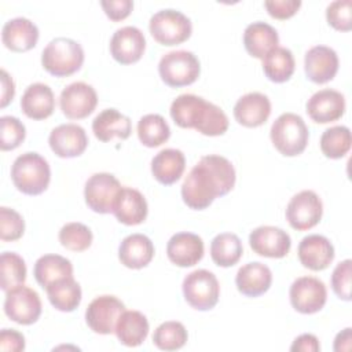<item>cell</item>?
<instances>
[{
    "mask_svg": "<svg viewBox=\"0 0 352 352\" xmlns=\"http://www.w3.org/2000/svg\"><path fill=\"white\" fill-rule=\"evenodd\" d=\"M235 177L234 165L226 157L204 155L186 176L182 198L191 209H206L217 197L227 195L234 188Z\"/></svg>",
    "mask_w": 352,
    "mask_h": 352,
    "instance_id": "6da1fadb",
    "label": "cell"
},
{
    "mask_svg": "<svg viewBox=\"0 0 352 352\" xmlns=\"http://www.w3.org/2000/svg\"><path fill=\"white\" fill-rule=\"evenodd\" d=\"M169 111L176 125L195 129L205 136H220L228 129L227 114L219 106L192 94L179 95Z\"/></svg>",
    "mask_w": 352,
    "mask_h": 352,
    "instance_id": "7a4b0ae2",
    "label": "cell"
},
{
    "mask_svg": "<svg viewBox=\"0 0 352 352\" xmlns=\"http://www.w3.org/2000/svg\"><path fill=\"white\" fill-rule=\"evenodd\" d=\"M11 180L18 191L26 195L43 194L51 180V169L45 158L37 153H23L11 166Z\"/></svg>",
    "mask_w": 352,
    "mask_h": 352,
    "instance_id": "3957f363",
    "label": "cell"
},
{
    "mask_svg": "<svg viewBox=\"0 0 352 352\" xmlns=\"http://www.w3.org/2000/svg\"><path fill=\"white\" fill-rule=\"evenodd\" d=\"M84 63L82 47L67 37L51 40L41 54L43 67L55 77H67L81 69Z\"/></svg>",
    "mask_w": 352,
    "mask_h": 352,
    "instance_id": "277c9868",
    "label": "cell"
},
{
    "mask_svg": "<svg viewBox=\"0 0 352 352\" xmlns=\"http://www.w3.org/2000/svg\"><path fill=\"white\" fill-rule=\"evenodd\" d=\"M270 138L282 155L296 157L305 150L309 132L302 117L294 113H283L271 125Z\"/></svg>",
    "mask_w": 352,
    "mask_h": 352,
    "instance_id": "5b68a950",
    "label": "cell"
},
{
    "mask_svg": "<svg viewBox=\"0 0 352 352\" xmlns=\"http://www.w3.org/2000/svg\"><path fill=\"white\" fill-rule=\"evenodd\" d=\"M158 73L161 80L172 88L191 85L201 73L198 58L186 50L170 51L160 59Z\"/></svg>",
    "mask_w": 352,
    "mask_h": 352,
    "instance_id": "8992f818",
    "label": "cell"
},
{
    "mask_svg": "<svg viewBox=\"0 0 352 352\" xmlns=\"http://www.w3.org/2000/svg\"><path fill=\"white\" fill-rule=\"evenodd\" d=\"M153 38L162 45H177L190 38L192 33L191 21L180 11L166 8L155 12L148 22Z\"/></svg>",
    "mask_w": 352,
    "mask_h": 352,
    "instance_id": "52a82bcc",
    "label": "cell"
},
{
    "mask_svg": "<svg viewBox=\"0 0 352 352\" xmlns=\"http://www.w3.org/2000/svg\"><path fill=\"white\" fill-rule=\"evenodd\" d=\"M183 296L187 304L198 311L214 308L220 296L216 275L208 270H195L183 279Z\"/></svg>",
    "mask_w": 352,
    "mask_h": 352,
    "instance_id": "ba28073f",
    "label": "cell"
},
{
    "mask_svg": "<svg viewBox=\"0 0 352 352\" xmlns=\"http://www.w3.org/2000/svg\"><path fill=\"white\" fill-rule=\"evenodd\" d=\"M4 312L15 323L29 326L38 320L41 315V300L36 290L19 285L6 292Z\"/></svg>",
    "mask_w": 352,
    "mask_h": 352,
    "instance_id": "9c48e42d",
    "label": "cell"
},
{
    "mask_svg": "<svg viewBox=\"0 0 352 352\" xmlns=\"http://www.w3.org/2000/svg\"><path fill=\"white\" fill-rule=\"evenodd\" d=\"M121 188L122 186L114 175L107 172L94 173L84 187L85 204L96 213H113V208Z\"/></svg>",
    "mask_w": 352,
    "mask_h": 352,
    "instance_id": "30bf717a",
    "label": "cell"
},
{
    "mask_svg": "<svg viewBox=\"0 0 352 352\" xmlns=\"http://www.w3.org/2000/svg\"><path fill=\"white\" fill-rule=\"evenodd\" d=\"M323 213L319 195L312 190H302L292 197L286 206V220L297 231H307L315 227Z\"/></svg>",
    "mask_w": 352,
    "mask_h": 352,
    "instance_id": "8fae6325",
    "label": "cell"
},
{
    "mask_svg": "<svg viewBox=\"0 0 352 352\" xmlns=\"http://www.w3.org/2000/svg\"><path fill=\"white\" fill-rule=\"evenodd\" d=\"M292 307L305 315L319 312L327 300V290L324 283L315 276L297 278L289 290Z\"/></svg>",
    "mask_w": 352,
    "mask_h": 352,
    "instance_id": "7c38bea8",
    "label": "cell"
},
{
    "mask_svg": "<svg viewBox=\"0 0 352 352\" xmlns=\"http://www.w3.org/2000/svg\"><path fill=\"white\" fill-rule=\"evenodd\" d=\"M124 311L125 305L121 300L116 296L103 294L89 302L85 311V322L94 333L111 334Z\"/></svg>",
    "mask_w": 352,
    "mask_h": 352,
    "instance_id": "4fadbf2b",
    "label": "cell"
},
{
    "mask_svg": "<svg viewBox=\"0 0 352 352\" xmlns=\"http://www.w3.org/2000/svg\"><path fill=\"white\" fill-rule=\"evenodd\" d=\"M98 95L92 85L76 81L65 87L59 96V106L69 120H82L94 113Z\"/></svg>",
    "mask_w": 352,
    "mask_h": 352,
    "instance_id": "5bb4252c",
    "label": "cell"
},
{
    "mask_svg": "<svg viewBox=\"0 0 352 352\" xmlns=\"http://www.w3.org/2000/svg\"><path fill=\"white\" fill-rule=\"evenodd\" d=\"M146 50L143 32L136 26H124L113 33L110 54L121 65H132L140 60Z\"/></svg>",
    "mask_w": 352,
    "mask_h": 352,
    "instance_id": "9a60e30c",
    "label": "cell"
},
{
    "mask_svg": "<svg viewBox=\"0 0 352 352\" xmlns=\"http://www.w3.org/2000/svg\"><path fill=\"white\" fill-rule=\"evenodd\" d=\"M249 245L258 256L282 258L289 253L292 239L290 235L279 227L261 226L250 232Z\"/></svg>",
    "mask_w": 352,
    "mask_h": 352,
    "instance_id": "2e32d148",
    "label": "cell"
},
{
    "mask_svg": "<svg viewBox=\"0 0 352 352\" xmlns=\"http://www.w3.org/2000/svg\"><path fill=\"white\" fill-rule=\"evenodd\" d=\"M51 150L60 158L81 155L88 146V136L82 126L77 124H60L48 136Z\"/></svg>",
    "mask_w": 352,
    "mask_h": 352,
    "instance_id": "e0dca14e",
    "label": "cell"
},
{
    "mask_svg": "<svg viewBox=\"0 0 352 352\" xmlns=\"http://www.w3.org/2000/svg\"><path fill=\"white\" fill-rule=\"evenodd\" d=\"M304 70L307 77L315 84L331 81L338 72L337 52L327 45H315L305 52Z\"/></svg>",
    "mask_w": 352,
    "mask_h": 352,
    "instance_id": "ac0fdd59",
    "label": "cell"
},
{
    "mask_svg": "<svg viewBox=\"0 0 352 352\" xmlns=\"http://www.w3.org/2000/svg\"><path fill=\"white\" fill-rule=\"evenodd\" d=\"M309 118L318 124L337 121L345 113V98L336 89H320L315 92L305 104Z\"/></svg>",
    "mask_w": 352,
    "mask_h": 352,
    "instance_id": "d6986e66",
    "label": "cell"
},
{
    "mask_svg": "<svg viewBox=\"0 0 352 352\" xmlns=\"http://www.w3.org/2000/svg\"><path fill=\"white\" fill-rule=\"evenodd\" d=\"M166 256L177 267H192L204 257V241L192 232H177L166 243Z\"/></svg>",
    "mask_w": 352,
    "mask_h": 352,
    "instance_id": "ffe728a7",
    "label": "cell"
},
{
    "mask_svg": "<svg viewBox=\"0 0 352 352\" xmlns=\"http://www.w3.org/2000/svg\"><path fill=\"white\" fill-rule=\"evenodd\" d=\"M300 263L311 271H323L334 260V246L319 234H311L301 239L298 249Z\"/></svg>",
    "mask_w": 352,
    "mask_h": 352,
    "instance_id": "44dd1931",
    "label": "cell"
},
{
    "mask_svg": "<svg viewBox=\"0 0 352 352\" xmlns=\"http://www.w3.org/2000/svg\"><path fill=\"white\" fill-rule=\"evenodd\" d=\"M271 114V102L261 92H249L241 96L234 106V117L246 128L263 125Z\"/></svg>",
    "mask_w": 352,
    "mask_h": 352,
    "instance_id": "7402d4cb",
    "label": "cell"
},
{
    "mask_svg": "<svg viewBox=\"0 0 352 352\" xmlns=\"http://www.w3.org/2000/svg\"><path fill=\"white\" fill-rule=\"evenodd\" d=\"M37 40L38 29L28 18H12L3 25L1 41L12 52H26L36 47Z\"/></svg>",
    "mask_w": 352,
    "mask_h": 352,
    "instance_id": "603a6c76",
    "label": "cell"
},
{
    "mask_svg": "<svg viewBox=\"0 0 352 352\" xmlns=\"http://www.w3.org/2000/svg\"><path fill=\"white\" fill-rule=\"evenodd\" d=\"M147 212V201L140 191L132 187H122L120 190L113 208V213L120 223L138 226L146 220Z\"/></svg>",
    "mask_w": 352,
    "mask_h": 352,
    "instance_id": "cb8c5ba5",
    "label": "cell"
},
{
    "mask_svg": "<svg viewBox=\"0 0 352 352\" xmlns=\"http://www.w3.org/2000/svg\"><path fill=\"white\" fill-rule=\"evenodd\" d=\"M272 283L271 270L258 261L242 265L235 276V285L241 294L246 297H258L264 294Z\"/></svg>",
    "mask_w": 352,
    "mask_h": 352,
    "instance_id": "d4e9b609",
    "label": "cell"
},
{
    "mask_svg": "<svg viewBox=\"0 0 352 352\" xmlns=\"http://www.w3.org/2000/svg\"><path fill=\"white\" fill-rule=\"evenodd\" d=\"M92 132L95 138L103 143L114 138L125 140L132 132V124L129 117L120 113L117 109H104L94 118Z\"/></svg>",
    "mask_w": 352,
    "mask_h": 352,
    "instance_id": "484cf974",
    "label": "cell"
},
{
    "mask_svg": "<svg viewBox=\"0 0 352 352\" xmlns=\"http://www.w3.org/2000/svg\"><path fill=\"white\" fill-rule=\"evenodd\" d=\"M154 257V245L143 234H131L125 236L118 246V258L122 265L132 270H140L150 264Z\"/></svg>",
    "mask_w": 352,
    "mask_h": 352,
    "instance_id": "4316f807",
    "label": "cell"
},
{
    "mask_svg": "<svg viewBox=\"0 0 352 352\" xmlns=\"http://www.w3.org/2000/svg\"><path fill=\"white\" fill-rule=\"evenodd\" d=\"M21 109L32 120H45L55 110V96L52 89L43 82L30 84L21 99Z\"/></svg>",
    "mask_w": 352,
    "mask_h": 352,
    "instance_id": "83f0119b",
    "label": "cell"
},
{
    "mask_svg": "<svg viewBox=\"0 0 352 352\" xmlns=\"http://www.w3.org/2000/svg\"><path fill=\"white\" fill-rule=\"evenodd\" d=\"M186 169V157L177 148H164L151 160L154 179L165 186L176 183Z\"/></svg>",
    "mask_w": 352,
    "mask_h": 352,
    "instance_id": "f1b7e54d",
    "label": "cell"
},
{
    "mask_svg": "<svg viewBox=\"0 0 352 352\" xmlns=\"http://www.w3.org/2000/svg\"><path fill=\"white\" fill-rule=\"evenodd\" d=\"M279 44V36L275 28L257 21L246 26L243 32V45L250 56L263 59L271 50Z\"/></svg>",
    "mask_w": 352,
    "mask_h": 352,
    "instance_id": "f546056e",
    "label": "cell"
},
{
    "mask_svg": "<svg viewBox=\"0 0 352 352\" xmlns=\"http://www.w3.org/2000/svg\"><path fill=\"white\" fill-rule=\"evenodd\" d=\"M114 333L122 345L139 346L148 334V320L139 311H124Z\"/></svg>",
    "mask_w": 352,
    "mask_h": 352,
    "instance_id": "4dcf8cb0",
    "label": "cell"
},
{
    "mask_svg": "<svg viewBox=\"0 0 352 352\" xmlns=\"http://www.w3.org/2000/svg\"><path fill=\"white\" fill-rule=\"evenodd\" d=\"M33 275L41 287L73 276V264L63 256L59 254H44L37 258L33 268Z\"/></svg>",
    "mask_w": 352,
    "mask_h": 352,
    "instance_id": "1f68e13d",
    "label": "cell"
},
{
    "mask_svg": "<svg viewBox=\"0 0 352 352\" xmlns=\"http://www.w3.org/2000/svg\"><path fill=\"white\" fill-rule=\"evenodd\" d=\"M51 305L60 312H72L81 302V286L73 276L59 279L45 287Z\"/></svg>",
    "mask_w": 352,
    "mask_h": 352,
    "instance_id": "d6a6232c",
    "label": "cell"
},
{
    "mask_svg": "<svg viewBox=\"0 0 352 352\" xmlns=\"http://www.w3.org/2000/svg\"><path fill=\"white\" fill-rule=\"evenodd\" d=\"M296 62L293 52L285 47H276L271 50L263 58V72L265 77L276 84L290 80L294 73Z\"/></svg>",
    "mask_w": 352,
    "mask_h": 352,
    "instance_id": "836d02e7",
    "label": "cell"
},
{
    "mask_svg": "<svg viewBox=\"0 0 352 352\" xmlns=\"http://www.w3.org/2000/svg\"><path fill=\"white\" fill-rule=\"evenodd\" d=\"M242 253V242L232 232H221L210 242V257L219 267H232L241 260Z\"/></svg>",
    "mask_w": 352,
    "mask_h": 352,
    "instance_id": "e575fe53",
    "label": "cell"
},
{
    "mask_svg": "<svg viewBox=\"0 0 352 352\" xmlns=\"http://www.w3.org/2000/svg\"><path fill=\"white\" fill-rule=\"evenodd\" d=\"M170 136V128L160 114H146L138 122V138L146 147H158Z\"/></svg>",
    "mask_w": 352,
    "mask_h": 352,
    "instance_id": "d590c367",
    "label": "cell"
},
{
    "mask_svg": "<svg viewBox=\"0 0 352 352\" xmlns=\"http://www.w3.org/2000/svg\"><path fill=\"white\" fill-rule=\"evenodd\" d=\"M351 131L345 125L327 128L320 136V150L327 158H342L351 150Z\"/></svg>",
    "mask_w": 352,
    "mask_h": 352,
    "instance_id": "8d00e7d4",
    "label": "cell"
},
{
    "mask_svg": "<svg viewBox=\"0 0 352 352\" xmlns=\"http://www.w3.org/2000/svg\"><path fill=\"white\" fill-rule=\"evenodd\" d=\"M187 338L188 334L184 324L176 320H168L161 323L153 334L154 345L162 351L180 349L186 345Z\"/></svg>",
    "mask_w": 352,
    "mask_h": 352,
    "instance_id": "74e56055",
    "label": "cell"
},
{
    "mask_svg": "<svg viewBox=\"0 0 352 352\" xmlns=\"http://www.w3.org/2000/svg\"><path fill=\"white\" fill-rule=\"evenodd\" d=\"M1 271V289L8 292L10 289L23 285L26 279V264L23 258L14 252H4L0 257Z\"/></svg>",
    "mask_w": 352,
    "mask_h": 352,
    "instance_id": "f35d334b",
    "label": "cell"
},
{
    "mask_svg": "<svg viewBox=\"0 0 352 352\" xmlns=\"http://www.w3.org/2000/svg\"><path fill=\"white\" fill-rule=\"evenodd\" d=\"M59 242L63 248L72 252L87 250L94 239L92 231L82 223H67L59 231Z\"/></svg>",
    "mask_w": 352,
    "mask_h": 352,
    "instance_id": "ab89813d",
    "label": "cell"
},
{
    "mask_svg": "<svg viewBox=\"0 0 352 352\" xmlns=\"http://www.w3.org/2000/svg\"><path fill=\"white\" fill-rule=\"evenodd\" d=\"M0 128H1V139H0V148L3 151L16 148L26 136L25 125L12 116H3L0 118Z\"/></svg>",
    "mask_w": 352,
    "mask_h": 352,
    "instance_id": "60d3db41",
    "label": "cell"
},
{
    "mask_svg": "<svg viewBox=\"0 0 352 352\" xmlns=\"http://www.w3.org/2000/svg\"><path fill=\"white\" fill-rule=\"evenodd\" d=\"M25 231L23 217L14 209L0 208V238L4 242H12L19 239Z\"/></svg>",
    "mask_w": 352,
    "mask_h": 352,
    "instance_id": "b9f144b4",
    "label": "cell"
},
{
    "mask_svg": "<svg viewBox=\"0 0 352 352\" xmlns=\"http://www.w3.org/2000/svg\"><path fill=\"white\" fill-rule=\"evenodd\" d=\"M352 1L351 0H336L326 8V19L330 26L340 32H349L352 28L351 16Z\"/></svg>",
    "mask_w": 352,
    "mask_h": 352,
    "instance_id": "7bdbcfd3",
    "label": "cell"
},
{
    "mask_svg": "<svg viewBox=\"0 0 352 352\" xmlns=\"http://www.w3.org/2000/svg\"><path fill=\"white\" fill-rule=\"evenodd\" d=\"M351 274L352 261L349 258L338 263L331 274V289L336 296L344 301L351 300Z\"/></svg>",
    "mask_w": 352,
    "mask_h": 352,
    "instance_id": "ee69618b",
    "label": "cell"
},
{
    "mask_svg": "<svg viewBox=\"0 0 352 352\" xmlns=\"http://www.w3.org/2000/svg\"><path fill=\"white\" fill-rule=\"evenodd\" d=\"M264 7L275 19H287L293 16L301 7L300 0H267Z\"/></svg>",
    "mask_w": 352,
    "mask_h": 352,
    "instance_id": "f6af8a7d",
    "label": "cell"
},
{
    "mask_svg": "<svg viewBox=\"0 0 352 352\" xmlns=\"http://www.w3.org/2000/svg\"><path fill=\"white\" fill-rule=\"evenodd\" d=\"M100 6L104 11V14L114 22L125 19L132 8H133V1L131 0H103L100 1Z\"/></svg>",
    "mask_w": 352,
    "mask_h": 352,
    "instance_id": "bcb514c9",
    "label": "cell"
},
{
    "mask_svg": "<svg viewBox=\"0 0 352 352\" xmlns=\"http://www.w3.org/2000/svg\"><path fill=\"white\" fill-rule=\"evenodd\" d=\"M0 349L21 352L25 349V337L14 329H3L0 331Z\"/></svg>",
    "mask_w": 352,
    "mask_h": 352,
    "instance_id": "7dc6e473",
    "label": "cell"
},
{
    "mask_svg": "<svg viewBox=\"0 0 352 352\" xmlns=\"http://www.w3.org/2000/svg\"><path fill=\"white\" fill-rule=\"evenodd\" d=\"M290 351H301V352H318L320 351V345H319V340L316 338V336L314 334H309V333H305V334H301L298 336L292 346H290Z\"/></svg>",
    "mask_w": 352,
    "mask_h": 352,
    "instance_id": "c3c4849f",
    "label": "cell"
},
{
    "mask_svg": "<svg viewBox=\"0 0 352 352\" xmlns=\"http://www.w3.org/2000/svg\"><path fill=\"white\" fill-rule=\"evenodd\" d=\"M15 95V85L10 74L1 69V102L0 106L6 107L10 102H12Z\"/></svg>",
    "mask_w": 352,
    "mask_h": 352,
    "instance_id": "681fc988",
    "label": "cell"
},
{
    "mask_svg": "<svg viewBox=\"0 0 352 352\" xmlns=\"http://www.w3.org/2000/svg\"><path fill=\"white\" fill-rule=\"evenodd\" d=\"M351 327L344 329L341 333L336 336L334 340V351L341 352V351H349L351 349Z\"/></svg>",
    "mask_w": 352,
    "mask_h": 352,
    "instance_id": "f907efd6",
    "label": "cell"
}]
</instances>
